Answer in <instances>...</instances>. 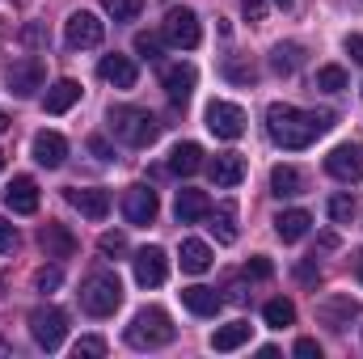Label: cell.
I'll list each match as a JSON object with an SVG mask.
<instances>
[{
    "label": "cell",
    "mask_w": 363,
    "mask_h": 359,
    "mask_svg": "<svg viewBox=\"0 0 363 359\" xmlns=\"http://www.w3.org/2000/svg\"><path fill=\"white\" fill-rule=\"evenodd\" d=\"M330 127H334V114L330 110H300V106H283V101H274L271 110H267V131H271L274 144L287 148V153L308 148Z\"/></svg>",
    "instance_id": "6da1fadb"
},
{
    "label": "cell",
    "mask_w": 363,
    "mask_h": 359,
    "mask_svg": "<svg viewBox=\"0 0 363 359\" xmlns=\"http://www.w3.org/2000/svg\"><path fill=\"white\" fill-rule=\"evenodd\" d=\"M174 321H169V313L165 309H157V304H148V309H140L135 317H131V326H127V343L135 347V351H157V347H169L174 343Z\"/></svg>",
    "instance_id": "7a4b0ae2"
},
{
    "label": "cell",
    "mask_w": 363,
    "mask_h": 359,
    "mask_svg": "<svg viewBox=\"0 0 363 359\" xmlns=\"http://www.w3.org/2000/svg\"><path fill=\"white\" fill-rule=\"evenodd\" d=\"M110 131H114L123 144H131V148H148V144L161 136V123H157L148 110H140V106H114V110H110Z\"/></svg>",
    "instance_id": "3957f363"
},
{
    "label": "cell",
    "mask_w": 363,
    "mask_h": 359,
    "mask_svg": "<svg viewBox=\"0 0 363 359\" xmlns=\"http://www.w3.org/2000/svg\"><path fill=\"white\" fill-rule=\"evenodd\" d=\"M118 304H123V283H118V275L93 270L89 279L81 283V309H85L89 317H110Z\"/></svg>",
    "instance_id": "277c9868"
},
{
    "label": "cell",
    "mask_w": 363,
    "mask_h": 359,
    "mask_svg": "<svg viewBox=\"0 0 363 359\" xmlns=\"http://www.w3.org/2000/svg\"><path fill=\"white\" fill-rule=\"evenodd\" d=\"M161 34H165V43L178 47V51H194V47L203 43V26H199L194 9H186V4H174V9L165 13Z\"/></svg>",
    "instance_id": "5b68a950"
},
{
    "label": "cell",
    "mask_w": 363,
    "mask_h": 359,
    "mask_svg": "<svg viewBox=\"0 0 363 359\" xmlns=\"http://www.w3.org/2000/svg\"><path fill=\"white\" fill-rule=\"evenodd\" d=\"M30 334H34V343H38L43 351H60V343H64V334H68V313L55 309V304H38V309L30 313Z\"/></svg>",
    "instance_id": "8992f818"
},
{
    "label": "cell",
    "mask_w": 363,
    "mask_h": 359,
    "mask_svg": "<svg viewBox=\"0 0 363 359\" xmlns=\"http://www.w3.org/2000/svg\"><path fill=\"white\" fill-rule=\"evenodd\" d=\"M101 38H106V21L89 13V9H81V13H72L68 21H64V43L72 47V51H89V47H101Z\"/></svg>",
    "instance_id": "52a82bcc"
},
{
    "label": "cell",
    "mask_w": 363,
    "mask_h": 359,
    "mask_svg": "<svg viewBox=\"0 0 363 359\" xmlns=\"http://www.w3.org/2000/svg\"><path fill=\"white\" fill-rule=\"evenodd\" d=\"M207 131H211L216 140H241V136H245V110L216 97V101L207 106Z\"/></svg>",
    "instance_id": "ba28073f"
},
{
    "label": "cell",
    "mask_w": 363,
    "mask_h": 359,
    "mask_svg": "<svg viewBox=\"0 0 363 359\" xmlns=\"http://www.w3.org/2000/svg\"><path fill=\"white\" fill-rule=\"evenodd\" d=\"M157 211H161V199H157L152 186H127V194H123V216H127V224L148 228V224L157 220Z\"/></svg>",
    "instance_id": "9c48e42d"
},
{
    "label": "cell",
    "mask_w": 363,
    "mask_h": 359,
    "mask_svg": "<svg viewBox=\"0 0 363 359\" xmlns=\"http://www.w3.org/2000/svg\"><path fill=\"white\" fill-rule=\"evenodd\" d=\"M131 267H135V283H140V287H161V283L169 279V258H165L161 245H144V250L131 258Z\"/></svg>",
    "instance_id": "30bf717a"
},
{
    "label": "cell",
    "mask_w": 363,
    "mask_h": 359,
    "mask_svg": "<svg viewBox=\"0 0 363 359\" xmlns=\"http://www.w3.org/2000/svg\"><path fill=\"white\" fill-rule=\"evenodd\" d=\"M325 174L338 182H359L363 178V148L359 144H338L325 157Z\"/></svg>",
    "instance_id": "8fae6325"
},
{
    "label": "cell",
    "mask_w": 363,
    "mask_h": 359,
    "mask_svg": "<svg viewBox=\"0 0 363 359\" xmlns=\"http://www.w3.org/2000/svg\"><path fill=\"white\" fill-rule=\"evenodd\" d=\"M43 81H47L43 60H17L9 68V93H17V97H34V93L43 89Z\"/></svg>",
    "instance_id": "7c38bea8"
},
{
    "label": "cell",
    "mask_w": 363,
    "mask_h": 359,
    "mask_svg": "<svg viewBox=\"0 0 363 359\" xmlns=\"http://www.w3.org/2000/svg\"><path fill=\"white\" fill-rule=\"evenodd\" d=\"M68 203L85 220H106L110 216V190H101V186H72L68 190Z\"/></svg>",
    "instance_id": "4fadbf2b"
},
{
    "label": "cell",
    "mask_w": 363,
    "mask_h": 359,
    "mask_svg": "<svg viewBox=\"0 0 363 359\" xmlns=\"http://www.w3.org/2000/svg\"><path fill=\"white\" fill-rule=\"evenodd\" d=\"M97 77H101L106 85H114V89H135V81H140V72H135L131 55H101Z\"/></svg>",
    "instance_id": "5bb4252c"
},
{
    "label": "cell",
    "mask_w": 363,
    "mask_h": 359,
    "mask_svg": "<svg viewBox=\"0 0 363 359\" xmlns=\"http://www.w3.org/2000/svg\"><path fill=\"white\" fill-rule=\"evenodd\" d=\"M30 153H34V161H38V165L60 170V165L68 161V140H64L60 131H38V136H34V144H30Z\"/></svg>",
    "instance_id": "9a60e30c"
},
{
    "label": "cell",
    "mask_w": 363,
    "mask_h": 359,
    "mask_svg": "<svg viewBox=\"0 0 363 359\" xmlns=\"http://www.w3.org/2000/svg\"><path fill=\"white\" fill-rule=\"evenodd\" d=\"M4 207L9 211H17V216H34L38 211V182L34 178H13L9 182V190H4Z\"/></svg>",
    "instance_id": "2e32d148"
},
{
    "label": "cell",
    "mask_w": 363,
    "mask_h": 359,
    "mask_svg": "<svg viewBox=\"0 0 363 359\" xmlns=\"http://www.w3.org/2000/svg\"><path fill=\"white\" fill-rule=\"evenodd\" d=\"M317 317H321L330 330H347V326L359 317V304H355L351 296H330V300L317 304Z\"/></svg>",
    "instance_id": "e0dca14e"
},
{
    "label": "cell",
    "mask_w": 363,
    "mask_h": 359,
    "mask_svg": "<svg viewBox=\"0 0 363 359\" xmlns=\"http://www.w3.org/2000/svg\"><path fill=\"white\" fill-rule=\"evenodd\" d=\"M207 174H211L216 186L233 190V186H241V182H245V157H237V153H220L216 161H207Z\"/></svg>",
    "instance_id": "ac0fdd59"
},
{
    "label": "cell",
    "mask_w": 363,
    "mask_h": 359,
    "mask_svg": "<svg viewBox=\"0 0 363 359\" xmlns=\"http://www.w3.org/2000/svg\"><path fill=\"white\" fill-rule=\"evenodd\" d=\"M194 81H199L194 64H174V68H165V77H161V85H165V93H169L174 106H182V101L194 93Z\"/></svg>",
    "instance_id": "d6986e66"
},
{
    "label": "cell",
    "mask_w": 363,
    "mask_h": 359,
    "mask_svg": "<svg viewBox=\"0 0 363 359\" xmlns=\"http://www.w3.org/2000/svg\"><path fill=\"white\" fill-rule=\"evenodd\" d=\"M38 245H43L47 258H72V254H77V237H72L64 224H43Z\"/></svg>",
    "instance_id": "ffe728a7"
},
{
    "label": "cell",
    "mask_w": 363,
    "mask_h": 359,
    "mask_svg": "<svg viewBox=\"0 0 363 359\" xmlns=\"http://www.w3.org/2000/svg\"><path fill=\"white\" fill-rule=\"evenodd\" d=\"M182 304H186L194 317H216V313H220V304H224V296H220L216 287L194 283V287H182Z\"/></svg>",
    "instance_id": "44dd1931"
},
{
    "label": "cell",
    "mask_w": 363,
    "mask_h": 359,
    "mask_svg": "<svg viewBox=\"0 0 363 359\" xmlns=\"http://www.w3.org/2000/svg\"><path fill=\"white\" fill-rule=\"evenodd\" d=\"M77 101H81V85H77L72 77H64V81H55V85L47 89V97H43V110H47V114H68Z\"/></svg>",
    "instance_id": "7402d4cb"
},
{
    "label": "cell",
    "mask_w": 363,
    "mask_h": 359,
    "mask_svg": "<svg viewBox=\"0 0 363 359\" xmlns=\"http://www.w3.org/2000/svg\"><path fill=\"white\" fill-rule=\"evenodd\" d=\"M207 211H211V199L203 190H178V203H174L178 224H199V220H207Z\"/></svg>",
    "instance_id": "603a6c76"
},
{
    "label": "cell",
    "mask_w": 363,
    "mask_h": 359,
    "mask_svg": "<svg viewBox=\"0 0 363 359\" xmlns=\"http://www.w3.org/2000/svg\"><path fill=\"white\" fill-rule=\"evenodd\" d=\"M308 224H313V216L304 211V207H291V211H279L274 216V233H279V241H300L304 233H308Z\"/></svg>",
    "instance_id": "cb8c5ba5"
},
{
    "label": "cell",
    "mask_w": 363,
    "mask_h": 359,
    "mask_svg": "<svg viewBox=\"0 0 363 359\" xmlns=\"http://www.w3.org/2000/svg\"><path fill=\"white\" fill-rule=\"evenodd\" d=\"M199 170H203V148H199L194 140H186V144H178V148L169 153V174L190 178V174H199Z\"/></svg>",
    "instance_id": "d4e9b609"
},
{
    "label": "cell",
    "mask_w": 363,
    "mask_h": 359,
    "mask_svg": "<svg viewBox=\"0 0 363 359\" xmlns=\"http://www.w3.org/2000/svg\"><path fill=\"white\" fill-rule=\"evenodd\" d=\"M207 216H211L207 228L216 233V241H220V245H233V241H237V203H220V207L207 211Z\"/></svg>",
    "instance_id": "484cf974"
},
{
    "label": "cell",
    "mask_w": 363,
    "mask_h": 359,
    "mask_svg": "<svg viewBox=\"0 0 363 359\" xmlns=\"http://www.w3.org/2000/svg\"><path fill=\"white\" fill-rule=\"evenodd\" d=\"M271 194H279V199L304 194V174H300L296 165H274L271 170Z\"/></svg>",
    "instance_id": "4316f807"
},
{
    "label": "cell",
    "mask_w": 363,
    "mask_h": 359,
    "mask_svg": "<svg viewBox=\"0 0 363 359\" xmlns=\"http://www.w3.org/2000/svg\"><path fill=\"white\" fill-rule=\"evenodd\" d=\"M182 270L186 275H203V270H211V245L207 241H199V237H190V241H182Z\"/></svg>",
    "instance_id": "83f0119b"
},
{
    "label": "cell",
    "mask_w": 363,
    "mask_h": 359,
    "mask_svg": "<svg viewBox=\"0 0 363 359\" xmlns=\"http://www.w3.org/2000/svg\"><path fill=\"white\" fill-rule=\"evenodd\" d=\"M250 330H254V326H245V321L220 326V330L211 334V351H237V347H245V343H250Z\"/></svg>",
    "instance_id": "f1b7e54d"
},
{
    "label": "cell",
    "mask_w": 363,
    "mask_h": 359,
    "mask_svg": "<svg viewBox=\"0 0 363 359\" xmlns=\"http://www.w3.org/2000/svg\"><path fill=\"white\" fill-rule=\"evenodd\" d=\"M300 60H304V51L296 47V43H279L271 51V64H274V72H283V77H291L296 68H300Z\"/></svg>",
    "instance_id": "f546056e"
},
{
    "label": "cell",
    "mask_w": 363,
    "mask_h": 359,
    "mask_svg": "<svg viewBox=\"0 0 363 359\" xmlns=\"http://www.w3.org/2000/svg\"><path fill=\"white\" fill-rule=\"evenodd\" d=\"M262 317H267V326H271V330H283V326H291V321H296V304L279 296V300H271V304L262 309Z\"/></svg>",
    "instance_id": "4dcf8cb0"
},
{
    "label": "cell",
    "mask_w": 363,
    "mask_h": 359,
    "mask_svg": "<svg viewBox=\"0 0 363 359\" xmlns=\"http://www.w3.org/2000/svg\"><path fill=\"white\" fill-rule=\"evenodd\" d=\"M317 89L321 93H342L347 89V68H338V64L317 68Z\"/></svg>",
    "instance_id": "1f68e13d"
},
{
    "label": "cell",
    "mask_w": 363,
    "mask_h": 359,
    "mask_svg": "<svg viewBox=\"0 0 363 359\" xmlns=\"http://www.w3.org/2000/svg\"><path fill=\"white\" fill-rule=\"evenodd\" d=\"M101 9H106L114 21H135L140 9H144V0H101Z\"/></svg>",
    "instance_id": "d6a6232c"
},
{
    "label": "cell",
    "mask_w": 363,
    "mask_h": 359,
    "mask_svg": "<svg viewBox=\"0 0 363 359\" xmlns=\"http://www.w3.org/2000/svg\"><path fill=\"white\" fill-rule=\"evenodd\" d=\"M330 220L334 224H351L355 220V199L351 194H334L330 199Z\"/></svg>",
    "instance_id": "836d02e7"
},
{
    "label": "cell",
    "mask_w": 363,
    "mask_h": 359,
    "mask_svg": "<svg viewBox=\"0 0 363 359\" xmlns=\"http://www.w3.org/2000/svg\"><path fill=\"white\" fill-rule=\"evenodd\" d=\"M97 250H101L106 258H123V254H127V237H123V233H101V237H97Z\"/></svg>",
    "instance_id": "e575fe53"
},
{
    "label": "cell",
    "mask_w": 363,
    "mask_h": 359,
    "mask_svg": "<svg viewBox=\"0 0 363 359\" xmlns=\"http://www.w3.org/2000/svg\"><path fill=\"white\" fill-rule=\"evenodd\" d=\"M72 351H77V359H81V355H85V359H101V355H106V338L85 334V338H77V347H72Z\"/></svg>",
    "instance_id": "d590c367"
},
{
    "label": "cell",
    "mask_w": 363,
    "mask_h": 359,
    "mask_svg": "<svg viewBox=\"0 0 363 359\" xmlns=\"http://www.w3.org/2000/svg\"><path fill=\"white\" fill-rule=\"evenodd\" d=\"M60 283H64V270L60 267H43L38 275H34V287H38V292H55Z\"/></svg>",
    "instance_id": "8d00e7d4"
},
{
    "label": "cell",
    "mask_w": 363,
    "mask_h": 359,
    "mask_svg": "<svg viewBox=\"0 0 363 359\" xmlns=\"http://www.w3.org/2000/svg\"><path fill=\"white\" fill-rule=\"evenodd\" d=\"M135 51L144 60H161V38L157 34H135Z\"/></svg>",
    "instance_id": "74e56055"
},
{
    "label": "cell",
    "mask_w": 363,
    "mask_h": 359,
    "mask_svg": "<svg viewBox=\"0 0 363 359\" xmlns=\"http://www.w3.org/2000/svg\"><path fill=\"white\" fill-rule=\"evenodd\" d=\"M245 275H254V279H271V275H274L271 258H262V254H254V258L245 263Z\"/></svg>",
    "instance_id": "f35d334b"
},
{
    "label": "cell",
    "mask_w": 363,
    "mask_h": 359,
    "mask_svg": "<svg viewBox=\"0 0 363 359\" xmlns=\"http://www.w3.org/2000/svg\"><path fill=\"white\" fill-rule=\"evenodd\" d=\"M296 279H300L304 287H317V279H321V267H317V263H300V267H296Z\"/></svg>",
    "instance_id": "ab89813d"
},
{
    "label": "cell",
    "mask_w": 363,
    "mask_h": 359,
    "mask_svg": "<svg viewBox=\"0 0 363 359\" xmlns=\"http://www.w3.org/2000/svg\"><path fill=\"white\" fill-rule=\"evenodd\" d=\"M17 250V228L9 220H0V254H13Z\"/></svg>",
    "instance_id": "60d3db41"
},
{
    "label": "cell",
    "mask_w": 363,
    "mask_h": 359,
    "mask_svg": "<svg viewBox=\"0 0 363 359\" xmlns=\"http://www.w3.org/2000/svg\"><path fill=\"white\" fill-rule=\"evenodd\" d=\"M296 355L300 359H321V343H317V338H300V343H296Z\"/></svg>",
    "instance_id": "b9f144b4"
},
{
    "label": "cell",
    "mask_w": 363,
    "mask_h": 359,
    "mask_svg": "<svg viewBox=\"0 0 363 359\" xmlns=\"http://www.w3.org/2000/svg\"><path fill=\"white\" fill-rule=\"evenodd\" d=\"M241 9L250 21H267V0H241Z\"/></svg>",
    "instance_id": "7bdbcfd3"
},
{
    "label": "cell",
    "mask_w": 363,
    "mask_h": 359,
    "mask_svg": "<svg viewBox=\"0 0 363 359\" xmlns=\"http://www.w3.org/2000/svg\"><path fill=\"white\" fill-rule=\"evenodd\" d=\"M89 153L97 157V161H114V148H110L101 136H93V140H89Z\"/></svg>",
    "instance_id": "ee69618b"
},
{
    "label": "cell",
    "mask_w": 363,
    "mask_h": 359,
    "mask_svg": "<svg viewBox=\"0 0 363 359\" xmlns=\"http://www.w3.org/2000/svg\"><path fill=\"white\" fill-rule=\"evenodd\" d=\"M342 47H347V55H351L355 64H363V34H347V43H342Z\"/></svg>",
    "instance_id": "f6af8a7d"
},
{
    "label": "cell",
    "mask_w": 363,
    "mask_h": 359,
    "mask_svg": "<svg viewBox=\"0 0 363 359\" xmlns=\"http://www.w3.org/2000/svg\"><path fill=\"white\" fill-rule=\"evenodd\" d=\"M228 77H233V81H245V85H250V81H254V68H241V64H228Z\"/></svg>",
    "instance_id": "bcb514c9"
},
{
    "label": "cell",
    "mask_w": 363,
    "mask_h": 359,
    "mask_svg": "<svg viewBox=\"0 0 363 359\" xmlns=\"http://www.w3.org/2000/svg\"><path fill=\"white\" fill-rule=\"evenodd\" d=\"M228 300H233V304H245V300H250V292H245L241 283H233V287H228Z\"/></svg>",
    "instance_id": "7dc6e473"
},
{
    "label": "cell",
    "mask_w": 363,
    "mask_h": 359,
    "mask_svg": "<svg viewBox=\"0 0 363 359\" xmlns=\"http://www.w3.org/2000/svg\"><path fill=\"white\" fill-rule=\"evenodd\" d=\"M351 270H355V279L363 283V250H355V254H351Z\"/></svg>",
    "instance_id": "c3c4849f"
},
{
    "label": "cell",
    "mask_w": 363,
    "mask_h": 359,
    "mask_svg": "<svg viewBox=\"0 0 363 359\" xmlns=\"http://www.w3.org/2000/svg\"><path fill=\"white\" fill-rule=\"evenodd\" d=\"M4 131H9V114L0 110V136H4Z\"/></svg>",
    "instance_id": "681fc988"
},
{
    "label": "cell",
    "mask_w": 363,
    "mask_h": 359,
    "mask_svg": "<svg viewBox=\"0 0 363 359\" xmlns=\"http://www.w3.org/2000/svg\"><path fill=\"white\" fill-rule=\"evenodd\" d=\"M274 4H279V9H291V0H274Z\"/></svg>",
    "instance_id": "f907efd6"
},
{
    "label": "cell",
    "mask_w": 363,
    "mask_h": 359,
    "mask_svg": "<svg viewBox=\"0 0 363 359\" xmlns=\"http://www.w3.org/2000/svg\"><path fill=\"white\" fill-rule=\"evenodd\" d=\"M0 170H4V153H0Z\"/></svg>",
    "instance_id": "816d5d0a"
}]
</instances>
